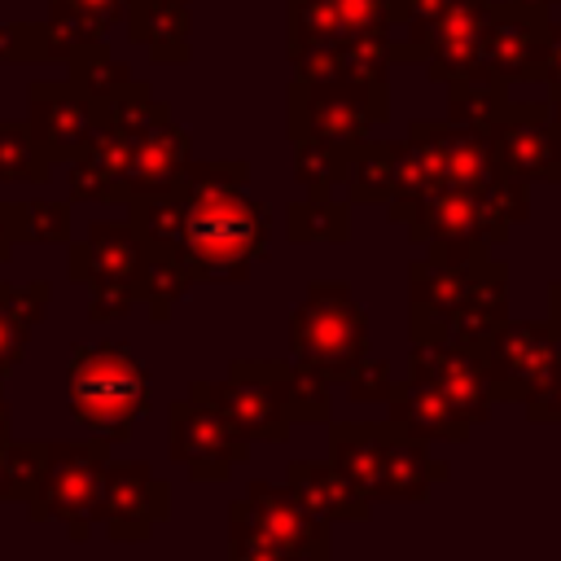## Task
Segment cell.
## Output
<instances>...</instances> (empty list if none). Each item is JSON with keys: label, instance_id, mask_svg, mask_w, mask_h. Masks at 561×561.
<instances>
[{"label": "cell", "instance_id": "cell-1", "mask_svg": "<svg viewBox=\"0 0 561 561\" xmlns=\"http://www.w3.org/2000/svg\"><path fill=\"white\" fill-rule=\"evenodd\" d=\"M66 386H70V412L83 425L101 430L105 438H127L131 421L149 408V373L118 342L79 346L70 355Z\"/></svg>", "mask_w": 561, "mask_h": 561}, {"label": "cell", "instance_id": "cell-2", "mask_svg": "<svg viewBox=\"0 0 561 561\" xmlns=\"http://www.w3.org/2000/svg\"><path fill=\"white\" fill-rule=\"evenodd\" d=\"M329 535L316 513H307L294 491L250 486L232 508V557H324Z\"/></svg>", "mask_w": 561, "mask_h": 561}, {"label": "cell", "instance_id": "cell-3", "mask_svg": "<svg viewBox=\"0 0 561 561\" xmlns=\"http://www.w3.org/2000/svg\"><path fill=\"white\" fill-rule=\"evenodd\" d=\"M294 351L324 377H346L368 351V320L342 285H311L294 311Z\"/></svg>", "mask_w": 561, "mask_h": 561}, {"label": "cell", "instance_id": "cell-4", "mask_svg": "<svg viewBox=\"0 0 561 561\" xmlns=\"http://www.w3.org/2000/svg\"><path fill=\"white\" fill-rule=\"evenodd\" d=\"M478 355L495 403H526L535 390L561 381V337L548 320H504Z\"/></svg>", "mask_w": 561, "mask_h": 561}, {"label": "cell", "instance_id": "cell-5", "mask_svg": "<svg viewBox=\"0 0 561 561\" xmlns=\"http://www.w3.org/2000/svg\"><path fill=\"white\" fill-rule=\"evenodd\" d=\"M105 443H44L39 482L31 495L35 517H57L66 526H88L101 517V482H105Z\"/></svg>", "mask_w": 561, "mask_h": 561}, {"label": "cell", "instance_id": "cell-6", "mask_svg": "<svg viewBox=\"0 0 561 561\" xmlns=\"http://www.w3.org/2000/svg\"><path fill=\"white\" fill-rule=\"evenodd\" d=\"M491 250L478 245H430L412 263V342H443L451 311L469 298Z\"/></svg>", "mask_w": 561, "mask_h": 561}, {"label": "cell", "instance_id": "cell-7", "mask_svg": "<svg viewBox=\"0 0 561 561\" xmlns=\"http://www.w3.org/2000/svg\"><path fill=\"white\" fill-rule=\"evenodd\" d=\"M500 0H447L443 13L416 31H408V39L390 53V57H408V61H425L430 79H465L478 70V48L482 35L495 18Z\"/></svg>", "mask_w": 561, "mask_h": 561}, {"label": "cell", "instance_id": "cell-8", "mask_svg": "<svg viewBox=\"0 0 561 561\" xmlns=\"http://www.w3.org/2000/svg\"><path fill=\"white\" fill-rule=\"evenodd\" d=\"M403 219L421 245H495L508 237V224L495 215L486 188H430Z\"/></svg>", "mask_w": 561, "mask_h": 561}, {"label": "cell", "instance_id": "cell-9", "mask_svg": "<svg viewBox=\"0 0 561 561\" xmlns=\"http://www.w3.org/2000/svg\"><path fill=\"white\" fill-rule=\"evenodd\" d=\"M543 31H548V4H526V0L495 4L473 75L495 83H539Z\"/></svg>", "mask_w": 561, "mask_h": 561}, {"label": "cell", "instance_id": "cell-10", "mask_svg": "<svg viewBox=\"0 0 561 561\" xmlns=\"http://www.w3.org/2000/svg\"><path fill=\"white\" fill-rule=\"evenodd\" d=\"M197 394H206L210 403H219L232 425L245 438H285L289 434V394H285V368L276 364H237L232 381H224L219 390H210L206 381L193 386Z\"/></svg>", "mask_w": 561, "mask_h": 561}, {"label": "cell", "instance_id": "cell-11", "mask_svg": "<svg viewBox=\"0 0 561 561\" xmlns=\"http://www.w3.org/2000/svg\"><path fill=\"white\" fill-rule=\"evenodd\" d=\"M171 451L193 469V478H224L245 460V434L219 403L193 390V399L171 408Z\"/></svg>", "mask_w": 561, "mask_h": 561}, {"label": "cell", "instance_id": "cell-12", "mask_svg": "<svg viewBox=\"0 0 561 561\" xmlns=\"http://www.w3.org/2000/svg\"><path fill=\"white\" fill-rule=\"evenodd\" d=\"M491 149H495V167L508 180L535 184H561V140L548 123V105L535 101H513V110L491 127Z\"/></svg>", "mask_w": 561, "mask_h": 561}, {"label": "cell", "instance_id": "cell-13", "mask_svg": "<svg viewBox=\"0 0 561 561\" xmlns=\"http://www.w3.org/2000/svg\"><path fill=\"white\" fill-rule=\"evenodd\" d=\"M408 373L425 377L469 425L486 421L491 408H495V394H491V381H486V368H482L478 351H465V346H451V342H412Z\"/></svg>", "mask_w": 561, "mask_h": 561}, {"label": "cell", "instance_id": "cell-14", "mask_svg": "<svg viewBox=\"0 0 561 561\" xmlns=\"http://www.w3.org/2000/svg\"><path fill=\"white\" fill-rule=\"evenodd\" d=\"M162 513H167V486L149 473V465H105L101 517H105V526H110L114 539L149 535V526Z\"/></svg>", "mask_w": 561, "mask_h": 561}, {"label": "cell", "instance_id": "cell-15", "mask_svg": "<svg viewBox=\"0 0 561 561\" xmlns=\"http://www.w3.org/2000/svg\"><path fill=\"white\" fill-rule=\"evenodd\" d=\"M35 114H31V131L44 149V158H70L92 140V110L79 92H70L66 83H39L31 92Z\"/></svg>", "mask_w": 561, "mask_h": 561}, {"label": "cell", "instance_id": "cell-16", "mask_svg": "<svg viewBox=\"0 0 561 561\" xmlns=\"http://www.w3.org/2000/svg\"><path fill=\"white\" fill-rule=\"evenodd\" d=\"M504 320H508V267L486 259L478 280H473V289H469V298L451 311L443 342L465 346V351H482Z\"/></svg>", "mask_w": 561, "mask_h": 561}, {"label": "cell", "instance_id": "cell-17", "mask_svg": "<svg viewBox=\"0 0 561 561\" xmlns=\"http://www.w3.org/2000/svg\"><path fill=\"white\" fill-rule=\"evenodd\" d=\"M386 403H390V425L403 430V434H412V438H425V443H434V438L465 443L469 430H473V425H469L425 377H416V373H408V381L394 386Z\"/></svg>", "mask_w": 561, "mask_h": 561}, {"label": "cell", "instance_id": "cell-18", "mask_svg": "<svg viewBox=\"0 0 561 561\" xmlns=\"http://www.w3.org/2000/svg\"><path fill=\"white\" fill-rule=\"evenodd\" d=\"M75 272L83 280H92V289H136V280H140V232L96 224L88 245H79V254H75Z\"/></svg>", "mask_w": 561, "mask_h": 561}, {"label": "cell", "instance_id": "cell-19", "mask_svg": "<svg viewBox=\"0 0 561 561\" xmlns=\"http://www.w3.org/2000/svg\"><path fill=\"white\" fill-rule=\"evenodd\" d=\"M386 443H390V421L386 425H333V469L368 500L381 495V469H386Z\"/></svg>", "mask_w": 561, "mask_h": 561}, {"label": "cell", "instance_id": "cell-20", "mask_svg": "<svg viewBox=\"0 0 561 561\" xmlns=\"http://www.w3.org/2000/svg\"><path fill=\"white\" fill-rule=\"evenodd\" d=\"M289 491L320 522H346V517L359 522V517H368V495H359L333 465H294L289 469Z\"/></svg>", "mask_w": 561, "mask_h": 561}, {"label": "cell", "instance_id": "cell-21", "mask_svg": "<svg viewBox=\"0 0 561 561\" xmlns=\"http://www.w3.org/2000/svg\"><path fill=\"white\" fill-rule=\"evenodd\" d=\"M447 478V465L425 451V438H412L390 425L386 443V469H381V495L386 500H425L434 482Z\"/></svg>", "mask_w": 561, "mask_h": 561}, {"label": "cell", "instance_id": "cell-22", "mask_svg": "<svg viewBox=\"0 0 561 561\" xmlns=\"http://www.w3.org/2000/svg\"><path fill=\"white\" fill-rule=\"evenodd\" d=\"M184 153H188V136L158 118V127L136 140V149L127 158V171H123V184L140 188V193H162L184 171Z\"/></svg>", "mask_w": 561, "mask_h": 561}, {"label": "cell", "instance_id": "cell-23", "mask_svg": "<svg viewBox=\"0 0 561 561\" xmlns=\"http://www.w3.org/2000/svg\"><path fill=\"white\" fill-rule=\"evenodd\" d=\"M508 110H513L508 83H495V79H482V75L451 79V123H469V127L491 131Z\"/></svg>", "mask_w": 561, "mask_h": 561}, {"label": "cell", "instance_id": "cell-24", "mask_svg": "<svg viewBox=\"0 0 561 561\" xmlns=\"http://www.w3.org/2000/svg\"><path fill=\"white\" fill-rule=\"evenodd\" d=\"M44 289H0V377L18 364L31 324L44 311Z\"/></svg>", "mask_w": 561, "mask_h": 561}, {"label": "cell", "instance_id": "cell-25", "mask_svg": "<svg viewBox=\"0 0 561 561\" xmlns=\"http://www.w3.org/2000/svg\"><path fill=\"white\" fill-rule=\"evenodd\" d=\"M346 184L359 202H390V193H394V145H351Z\"/></svg>", "mask_w": 561, "mask_h": 561}, {"label": "cell", "instance_id": "cell-26", "mask_svg": "<svg viewBox=\"0 0 561 561\" xmlns=\"http://www.w3.org/2000/svg\"><path fill=\"white\" fill-rule=\"evenodd\" d=\"M131 39H145L162 53V39H184V4L180 0H131Z\"/></svg>", "mask_w": 561, "mask_h": 561}, {"label": "cell", "instance_id": "cell-27", "mask_svg": "<svg viewBox=\"0 0 561 561\" xmlns=\"http://www.w3.org/2000/svg\"><path fill=\"white\" fill-rule=\"evenodd\" d=\"M48 158L35 140V131L0 123V180H44Z\"/></svg>", "mask_w": 561, "mask_h": 561}, {"label": "cell", "instance_id": "cell-28", "mask_svg": "<svg viewBox=\"0 0 561 561\" xmlns=\"http://www.w3.org/2000/svg\"><path fill=\"white\" fill-rule=\"evenodd\" d=\"M123 9H127V0H53V31L75 26L79 44L88 48L110 22H118Z\"/></svg>", "mask_w": 561, "mask_h": 561}, {"label": "cell", "instance_id": "cell-29", "mask_svg": "<svg viewBox=\"0 0 561 561\" xmlns=\"http://www.w3.org/2000/svg\"><path fill=\"white\" fill-rule=\"evenodd\" d=\"M44 447H22L0 438V500H31L39 482Z\"/></svg>", "mask_w": 561, "mask_h": 561}, {"label": "cell", "instance_id": "cell-30", "mask_svg": "<svg viewBox=\"0 0 561 561\" xmlns=\"http://www.w3.org/2000/svg\"><path fill=\"white\" fill-rule=\"evenodd\" d=\"M329 377L311 364L285 368V394H289V412L302 421H324L329 416Z\"/></svg>", "mask_w": 561, "mask_h": 561}, {"label": "cell", "instance_id": "cell-31", "mask_svg": "<svg viewBox=\"0 0 561 561\" xmlns=\"http://www.w3.org/2000/svg\"><path fill=\"white\" fill-rule=\"evenodd\" d=\"M342 381H351V399H359V403H377V399H390V368L381 364V359H359Z\"/></svg>", "mask_w": 561, "mask_h": 561}, {"label": "cell", "instance_id": "cell-32", "mask_svg": "<svg viewBox=\"0 0 561 561\" xmlns=\"http://www.w3.org/2000/svg\"><path fill=\"white\" fill-rule=\"evenodd\" d=\"M22 210V237H61L66 215L61 206H18Z\"/></svg>", "mask_w": 561, "mask_h": 561}, {"label": "cell", "instance_id": "cell-33", "mask_svg": "<svg viewBox=\"0 0 561 561\" xmlns=\"http://www.w3.org/2000/svg\"><path fill=\"white\" fill-rule=\"evenodd\" d=\"M526 416H530L535 425H561V381L535 390V394L526 399Z\"/></svg>", "mask_w": 561, "mask_h": 561}, {"label": "cell", "instance_id": "cell-34", "mask_svg": "<svg viewBox=\"0 0 561 561\" xmlns=\"http://www.w3.org/2000/svg\"><path fill=\"white\" fill-rule=\"evenodd\" d=\"M539 83L561 88V22H548L543 31V53H539Z\"/></svg>", "mask_w": 561, "mask_h": 561}, {"label": "cell", "instance_id": "cell-35", "mask_svg": "<svg viewBox=\"0 0 561 561\" xmlns=\"http://www.w3.org/2000/svg\"><path fill=\"white\" fill-rule=\"evenodd\" d=\"M294 237H302V210L294 206V224H289ZM329 232V237H342L346 232V219H342V206H316V237Z\"/></svg>", "mask_w": 561, "mask_h": 561}, {"label": "cell", "instance_id": "cell-36", "mask_svg": "<svg viewBox=\"0 0 561 561\" xmlns=\"http://www.w3.org/2000/svg\"><path fill=\"white\" fill-rule=\"evenodd\" d=\"M22 237V210L18 206H0V259H9V245Z\"/></svg>", "mask_w": 561, "mask_h": 561}, {"label": "cell", "instance_id": "cell-37", "mask_svg": "<svg viewBox=\"0 0 561 561\" xmlns=\"http://www.w3.org/2000/svg\"><path fill=\"white\" fill-rule=\"evenodd\" d=\"M548 329L561 337V280L548 285Z\"/></svg>", "mask_w": 561, "mask_h": 561}, {"label": "cell", "instance_id": "cell-38", "mask_svg": "<svg viewBox=\"0 0 561 561\" xmlns=\"http://www.w3.org/2000/svg\"><path fill=\"white\" fill-rule=\"evenodd\" d=\"M548 123H552V131L561 140V88H548Z\"/></svg>", "mask_w": 561, "mask_h": 561}, {"label": "cell", "instance_id": "cell-39", "mask_svg": "<svg viewBox=\"0 0 561 561\" xmlns=\"http://www.w3.org/2000/svg\"><path fill=\"white\" fill-rule=\"evenodd\" d=\"M0 438H9V408H4V394H0Z\"/></svg>", "mask_w": 561, "mask_h": 561}, {"label": "cell", "instance_id": "cell-40", "mask_svg": "<svg viewBox=\"0 0 561 561\" xmlns=\"http://www.w3.org/2000/svg\"><path fill=\"white\" fill-rule=\"evenodd\" d=\"M526 4H552V0H526Z\"/></svg>", "mask_w": 561, "mask_h": 561}]
</instances>
